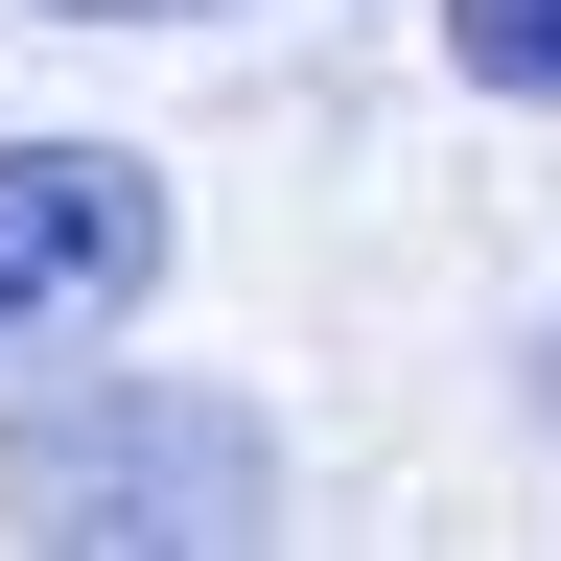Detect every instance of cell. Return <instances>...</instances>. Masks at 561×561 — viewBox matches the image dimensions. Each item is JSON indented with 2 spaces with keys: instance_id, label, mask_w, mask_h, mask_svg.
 <instances>
[{
  "instance_id": "obj_2",
  "label": "cell",
  "mask_w": 561,
  "mask_h": 561,
  "mask_svg": "<svg viewBox=\"0 0 561 561\" xmlns=\"http://www.w3.org/2000/svg\"><path fill=\"white\" fill-rule=\"evenodd\" d=\"M140 280H164V164L140 140H0V351L140 328Z\"/></svg>"
},
{
  "instance_id": "obj_4",
  "label": "cell",
  "mask_w": 561,
  "mask_h": 561,
  "mask_svg": "<svg viewBox=\"0 0 561 561\" xmlns=\"http://www.w3.org/2000/svg\"><path fill=\"white\" fill-rule=\"evenodd\" d=\"M70 24H187V0H70Z\"/></svg>"
},
{
  "instance_id": "obj_5",
  "label": "cell",
  "mask_w": 561,
  "mask_h": 561,
  "mask_svg": "<svg viewBox=\"0 0 561 561\" xmlns=\"http://www.w3.org/2000/svg\"><path fill=\"white\" fill-rule=\"evenodd\" d=\"M538 398H561V351H538Z\"/></svg>"
},
{
  "instance_id": "obj_3",
  "label": "cell",
  "mask_w": 561,
  "mask_h": 561,
  "mask_svg": "<svg viewBox=\"0 0 561 561\" xmlns=\"http://www.w3.org/2000/svg\"><path fill=\"white\" fill-rule=\"evenodd\" d=\"M445 70L468 94H561V0H445Z\"/></svg>"
},
{
  "instance_id": "obj_1",
  "label": "cell",
  "mask_w": 561,
  "mask_h": 561,
  "mask_svg": "<svg viewBox=\"0 0 561 561\" xmlns=\"http://www.w3.org/2000/svg\"><path fill=\"white\" fill-rule=\"evenodd\" d=\"M0 538H94V561H210V538H280V445L234 398H164V375H70L0 421Z\"/></svg>"
}]
</instances>
